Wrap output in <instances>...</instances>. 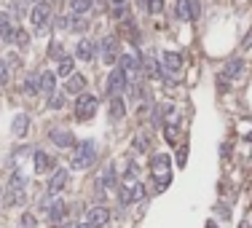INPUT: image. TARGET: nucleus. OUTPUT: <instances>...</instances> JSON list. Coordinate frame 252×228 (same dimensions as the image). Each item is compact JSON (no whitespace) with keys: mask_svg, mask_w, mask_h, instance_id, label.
<instances>
[{"mask_svg":"<svg viewBox=\"0 0 252 228\" xmlns=\"http://www.w3.org/2000/svg\"><path fill=\"white\" fill-rule=\"evenodd\" d=\"M94 161H97V142L86 140V142H80V145H75V153L70 158L73 169H89Z\"/></svg>","mask_w":252,"mask_h":228,"instance_id":"f257e3e1","label":"nucleus"},{"mask_svg":"<svg viewBox=\"0 0 252 228\" xmlns=\"http://www.w3.org/2000/svg\"><path fill=\"white\" fill-rule=\"evenodd\" d=\"M150 175L156 180V188L164 191L169 182H172V172H169V156L166 153H158V156L150 158Z\"/></svg>","mask_w":252,"mask_h":228,"instance_id":"f03ea898","label":"nucleus"},{"mask_svg":"<svg viewBox=\"0 0 252 228\" xmlns=\"http://www.w3.org/2000/svg\"><path fill=\"white\" fill-rule=\"evenodd\" d=\"M126 86H129V78H126V73L121 70V67H115V70L108 76V83H105V94H108L110 100H115V97H121V94L126 91Z\"/></svg>","mask_w":252,"mask_h":228,"instance_id":"7ed1b4c3","label":"nucleus"},{"mask_svg":"<svg viewBox=\"0 0 252 228\" xmlns=\"http://www.w3.org/2000/svg\"><path fill=\"white\" fill-rule=\"evenodd\" d=\"M97 97L94 94H80L78 97V102H75V118L78 121H89V118L97 113Z\"/></svg>","mask_w":252,"mask_h":228,"instance_id":"20e7f679","label":"nucleus"},{"mask_svg":"<svg viewBox=\"0 0 252 228\" xmlns=\"http://www.w3.org/2000/svg\"><path fill=\"white\" fill-rule=\"evenodd\" d=\"M121 204L124 207H129V204H134V201H142L145 199V185L142 182H124V188H121Z\"/></svg>","mask_w":252,"mask_h":228,"instance_id":"39448f33","label":"nucleus"},{"mask_svg":"<svg viewBox=\"0 0 252 228\" xmlns=\"http://www.w3.org/2000/svg\"><path fill=\"white\" fill-rule=\"evenodd\" d=\"M118 67L126 73V78H132V83H137V78L142 76V62L134 54H121L118 57Z\"/></svg>","mask_w":252,"mask_h":228,"instance_id":"423d86ee","label":"nucleus"},{"mask_svg":"<svg viewBox=\"0 0 252 228\" xmlns=\"http://www.w3.org/2000/svg\"><path fill=\"white\" fill-rule=\"evenodd\" d=\"M108 220H110V210H108V207H102V204L92 207V210L86 212V223L92 228H105V226H108Z\"/></svg>","mask_w":252,"mask_h":228,"instance_id":"0eeeda50","label":"nucleus"},{"mask_svg":"<svg viewBox=\"0 0 252 228\" xmlns=\"http://www.w3.org/2000/svg\"><path fill=\"white\" fill-rule=\"evenodd\" d=\"M48 22H51V6L48 3H38V6L32 8V24H35V30H43L48 27Z\"/></svg>","mask_w":252,"mask_h":228,"instance_id":"6e6552de","label":"nucleus"},{"mask_svg":"<svg viewBox=\"0 0 252 228\" xmlns=\"http://www.w3.org/2000/svg\"><path fill=\"white\" fill-rule=\"evenodd\" d=\"M67 180H70V172L67 169H57V172H54V177L48 180V199H57L59 193L64 191Z\"/></svg>","mask_w":252,"mask_h":228,"instance_id":"1a4fd4ad","label":"nucleus"},{"mask_svg":"<svg viewBox=\"0 0 252 228\" xmlns=\"http://www.w3.org/2000/svg\"><path fill=\"white\" fill-rule=\"evenodd\" d=\"M99 48H102V62L105 64H115V62H118V41H115L113 35L102 38Z\"/></svg>","mask_w":252,"mask_h":228,"instance_id":"9d476101","label":"nucleus"},{"mask_svg":"<svg viewBox=\"0 0 252 228\" xmlns=\"http://www.w3.org/2000/svg\"><path fill=\"white\" fill-rule=\"evenodd\" d=\"M48 137H51V142H54V145H59V148H73L75 145V137H73V132H70V129L54 126L51 132H48Z\"/></svg>","mask_w":252,"mask_h":228,"instance_id":"9b49d317","label":"nucleus"},{"mask_svg":"<svg viewBox=\"0 0 252 228\" xmlns=\"http://www.w3.org/2000/svg\"><path fill=\"white\" fill-rule=\"evenodd\" d=\"M244 73V59H228L223 67V81H231V78H239Z\"/></svg>","mask_w":252,"mask_h":228,"instance_id":"f8f14e48","label":"nucleus"},{"mask_svg":"<svg viewBox=\"0 0 252 228\" xmlns=\"http://www.w3.org/2000/svg\"><path fill=\"white\" fill-rule=\"evenodd\" d=\"M38 83H40L38 89L46 94V97H54V94H57V78H54V73H40Z\"/></svg>","mask_w":252,"mask_h":228,"instance_id":"ddd939ff","label":"nucleus"},{"mask_svg":"<svg viewBox=\"0 0 252 228\" xmlns=\"http://www.w3.org/2000/svg\"><path fill=\"white\" fill-rule=\"evenodd\" d=\"M164 118H166V126L169 129H177L180 121H183V110L177 105H164Z\"/></svg>","mask_w":252,"mask_h":228,"instance_id":"4468645a","label":"nucleus"},{"mask_svg":"<svg viewBox=\"0 0 252 228\" xmlns=\"http://www.w3.org/2000/svg\"><path fill=\"white\" fill-rule=\"evenodd\" d=\"M161 67H164V70H172V73H177L180 67H183V57H180L177 51H164V57H161Z\"/></svg>","mask_w":252,"mask_h":228,"instance_id":"2eb2a0df","label":"nucleus"},{"mask_svg":"<svg viewBox=\"0 0 252 228\" xmlns=\"http://www.w3.org/2000/svg\"><path fill=\"white\" fill-rule=\"evenodd\" d=\"M64 215H67V204H64L62 199H57L51 207H48V220H51V223L64 220Z\"/></svg>","mask_w":252,"mask_h":228,"instance_id":"dca6fc26","label":"nucleus"},{"mask_svg":"<svg viewBox=\"0 0 252 228\" xmlns=\"http://www.w3.org/2000/svg\"><path fill=\"white\" fill-rule=\"evenodd\" d=\"M83 86H86V78L80 76V73H75V76H70V81L64 83V91L67 94H80Z\"/></svg>","mask_w":252,"mask_h":228,"instance_id":"f3484780","label":"nucleus"},{"mask_svg":"<svg viewBox=\"0 0 252 228\" xmlns=\"http://www.w3.org/2000/svg\"><path fill=\"white\" fill-rule=\"evenodd\" d=\"M32 161H35V172H48V169H51V167H54L51 156H46V153H43V151H35Z\"/></svg>","mask_w":252,"mask_h":228,"instance_id":"a211bd4d","label":"nucleus"},{"mask_svg":"<svg viewBox=\"0 0 252 228\" xmlns=\"http://www.w3.org/2000/svg\"><path fill=\"white\" fill-rule=\"evenodd\" d=\"M142 73H148V78H158L161 76V64L153 59V54L142 57Z\"/></svg>","mask_w":252,"mask_h":228,"instance_id":"6ab92c4d","label":"nucleus"},{"mask_svg":"<svg viewBox=\"0 0 252 228\" xmlns=\"http://www.w3.org/2000/svg\"><path fill=\"white\" fill-rule=\"evenodd\" d=\"M11 132H14L16 137H24V135L30 132V118L24 116V113H22V116H16V118H14V123H11Z\"/></svg>","mask_w":252,"mask_h":228,"instance_id":"aec40b11","label":"nucleus"},{"mask_svg":"<svg viewBox=\"0 0 252 228\" xmlns=\"http://www.w3.org/2000/svg\"><path fill=\"white\" fill-rule=\"evenodd\" d=\"M78 57L83 59V62H92V59H94V43L86 41V38L78 41Z\"/></svg>","mask_w":252,"mask_h":228,"instance_id":"412c9836","label":"nucleus"},{"mask_svg":"<svg viewBox=\"0 0 252 228\" xmlns=\"http://www.w3.org/2000/svg\"><path fill=\"white\" fill-rule=\"evenodd\" d=\"M0 38L3 41H14V27H11L8 14H0Z\"/></svg>","mask_w":252,"mask_h":228,"instance_id":"4be33fe9","label":"nucleus"},{"mask_svg":"<svg viewBox=\"0 0 252 228\" xmlns=\"http://www.w3.org/2000/svg\"><path fill=\"white\" fill-rule=\"evenodd\" d=\"M94 6V0H70V8H73L75 16H83V14H89Z\"/></svg>","mask_w":252,"mask_h":228,"instance_id":"5701e85b","label":"nucleus"},{"mask_svg":"<svg viewBox=\"0 0 252 228\" xmlns=\"http://www.w3.org/2000/svg\"><path fill=\"white\" fill-rule=\"evenodd\" d=\"M126 116V105H124V100L121 97H115L113 102H110V118L113 121H118V118H124Z\"/></svg>","mask_w":252,"mask_h":228,"instance_id":"b1692460","label":"nucleus"},{"mask_svg":"<svg viewBox=\"0 0 252 228\" xmlns=\"http://www.w3.org/2000/svg\"><path fill=\"white\" fill-rule=\"evenodd\" d=\"M24 201V191H8L6 196H3V204L6 207H16Z\"/></svg>","mask_w":252,"mask_h":228,"instance_id":"393cba45","label":"nucleus"},{"mask_svg":"<svg viewBox=\"0 0 252 228\" xmlns=\"http://www.w3.org/2000/svg\"><path fill=\"white\" fill-rule=\"evenodd\" d=\"M110 14L115 19H126V0H110Z\"/></svg>","mask_w":252,"mask_h":228,"instance_id":"a878e982","label":"nucleus"},{"mask_svg":"<svg viewBox=\"0 0 252 228\" xmlns=\"http://www.w3.org/2000/svg\"><path fill=\"white\" fill-rule=\"evenodd\" d=\"M177 19L190 22V0H177Z\"/></svg>","mask_w":252,"mask_h":228,"instance_id":"bb28decb","label":"nucleus"},{"mask_svg":"<svg viewBox=\"0 0 252 228\" xmlns=\"http://www.w3.org/2000/svg\"><path fill=\"white\" fill-rule=\"evenodd\" d=\"M115 182H118V177H115V169H113V167H108V169L102 172V180H99V185L115 188Z\"/></svg>","mask_w":252,"mask_h":228,"instance_id":"cd10ccee","label":"nucleus"},{"mask_svg":"<svg viewBox=\"0 0 252 228\" xmlns=\"http://www.w3.org/2000/svg\"><path fill=\"white\" fill-rule=\"evenodd\" d=\"M57 73H59L62 78L73 76V59H70V57H62V59H59V64H57Z\"/></svg>","mask_w":252,"mask_h":228,"instance_id":"c85d7f7f","label":"nucleus"},{"mask_svg":"<svg viewBox=\"0 0 252 228\" xmlns=\"http://www.w3.org/2000/svg\"><path fill=\"white\" fill-rule=\"evenodd\" d=\"M8 191H24V177L19 172L11 175V182H8Z\"/></svg>","mask_w":252,"mask_h":228,"instance_id":"c756f323","label":"nucleus"},{"mask_svg":"<svg viewBox=\"0 0 252 228\" xmlns=\"http://www.w3.org/2000/svg\"><path fill=\"white\" fill-rule=\"evenodd\" d=\"M14 43H16L19 48H22V46H27V43H30V35L24 32V30H14Z\"/></svg>","mask_w":252,"mask_h":228,"instance_id":"7c9ffc66","label":"nucleus"},{"mask_svg":"<svg viewBox=\"0 0 252 228\" xmlns=\"http://www.w3.org/2000/svg\"><path fill=\"white\" fill-rule=\"evenodd\" d=\"M48 107H51V110H62V107H64V94H54V97H48Z\"/></svg>","mask_w":252,"mask_h":228,"instance_id":"2f4dec72","label":"nucleus"},{"mask_svg":"<svg viewBox=\"0 0 252 228\" xmlns=\"http://www.w3.org/2000/svg\"><path fill=\"white\" fill-rule=\"evenodd\" d=\"M86 27H89L86 19H83V16H75L73 19V27H70V30H73V32H86Z\"/></svg>","mask_w":252,"mask_h":228,"instance_id":"473e14b6","label":"nucleus"},{"mask_svg":"<svg viewBox=\"0 0 252 228\" xmlns=\"http://www.w3.org/2000/svg\"><path fill=\"white\" fill-rule=\"evenodd\" d=\"M24 94H27V97H35V94H38V81H35V78H27V81H24Z\"/></svg>","mask_w":252,"mask_h":228,"instance_id":"72a5a7b5","label":"nucleus"},{"mask_svg":"<svg viewBox=\"0 0 252 228\" xmlns=\"http://www.w3.org/2000/svg\"><path fill=\"white\" fill-rule=\"evenodd\" d=\"M164 11V0H150L148 3V14H161Z\"/></svg>","mask_w":252,"mask_h":228,"instance_id":"f704fd0d","label":"nucleus"},{"mask_svg":"<svg viewBox=\"0 0 252 228\" xmlns=\"http://www.w3.org/2000/svg\"><path fill=\"white\" fill-rule=\"evenodd\" d=\"M48 54H51L54 59H62V57H64V48H62V43H51V48H48Z\"/></svg>","mask_w":252,"mask_h":228,"instance_id":"c9c22d12","label":"nucleus"},{"mask_svg":"<svg viewBox=\"0 0 252 228\" xmlns=\"http://www.w3.org/2000/svg\"><path fill=\"white\" fill-rule=\"evenodd\" d=\"M8 83V62H0V86Z\"/></svg>","mask_w":252,"mask_h":228,"instance_id":"e433bc0d","label":"nucleus"},{"mask_svg":"<svg viewBox=\"0 0 252 228\" xmlns=\"http://www.w3.org/2000/svg\"><path fill=\"white\" fill-rule=\"evenodd\" d=\"M70 27H73V19L70 16H59L57 19V30H70Z\"/></svg>","mask_w":252,"mask_h":228,"instance_id":"4c0bfd02","label":"nucleus"},{"mask_svg":"<svg viewBox=\"0 0 252 228\" xmlns=\"http://www.w3.org/2000/svg\"><path fill=\"white\" fill-rule=\"evenodd\" d=\"M22 228H35V217L30 215V212H24V215H22Z\"/></svg>","mask_w":252,"mask_h":228,"instance_id":"58836bf2","label":"nucleus"},{"mask_svg":"<svg viewBox=\"0 0 252 228\" xmlns=\"http://www.w3.org/2000/svg\"><path fill=\"white\" fill-rule=\"evenodd\" d=\"M185 158H188V153H185V151H180V153H177V164H180V167L185 164Z\"/></svg>","mask_w":252,"mask_h":228,"instance_id":"ea45409f","label":"nucleus"},{"mask_svg":"<svg viewBox=\"0 0 252 228\" xmlns=\"http://www.w3.org/2000/svg\"><path fill=\"white\" fill-rule=\"evenodd\" d=\"M241 46H244V48H250V46H252V32H250V35H247V41L241 43Z\"/></svg>","mask_w":252,"mask_h":228,"instance_id":"a19ab883","label":"nucleus"},{"mask_svg":"<svg viewBox=\"0 0 252 228\" xmlns=\"http://www.w3.org/2000/svg\"><path fill=\"white\" fill-rule=\"evenodd\" d=\"M75 228H92V226H89V223H78Z\"/></svg>","mask_w":252,"mask_h":228,"instance_id":"79ce46f5","label":"nucleus"},{"mask_svg":"<svg viewBox=\"0 0 252 228\" xmlns=\"http://www.w3.org/2000/svg\"><path fill=\"white\" fill-rule=\"evenodd\" d=\"M239 228H250V223H247V220H244V223H241V226H239Z\"/></svg>","mask_w":252,"mask_h":228,"instance_id":"37998d69","label":"nucleus"},{"mask_svg":"<svg viewBox=\"0 0 252 228\" xmlns=\"http://www.w3.org/2000/svg\"><path fill=\"white\" fill-rule=\"evenodd\" d=\"M0 196H3V188H0Z\"/></svg>","mask_w":252,"mask_h":228,"instance_id":"c03bdc74","label":"nucleus"}]
</instances>
